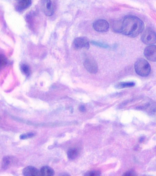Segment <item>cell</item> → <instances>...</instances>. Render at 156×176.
<instances>
[{"mask_svg": "<svg viewBox=\"0 0 156 176\" xmlns=\"http://www.w3.org/2000/svg\"><path fill=\"white\" fill-rule=\"evenodd\" d=\"M16 158L12 156H6L3 158L1 167L4 170H6L16 162Z\"/></svg>", "mask_w": 156, "mask_h": 176, "instance_id": "30bf717a", "label": "cell"}, {"mask_svg": "<svg viewBox=\"0 0 156 176\" xmlns=\"http://www.w3.org/2000/svg\"><path fill=\"white\" fill-rule=\"evenodd\" d=\"M135 85L134 82H122L119 83L117 86L118 88H124L132 87Z\"/></svg>", "mask_w": 156, "mask_h": 176, "instance_id": "9a60e30c", "label": "cell"}, {"mask_svg": "<svg viewBox=\"0 0 156 176\" xmlns=\"http://www.w3.org/2000/svg\"><path fill=\"white\" fill-rule=\"evenodd\" d=\"M41 8L46 16H51L54 14L55 6L51 0H42Z\"/></svg>", "mask_w": 156, "mask_h": 176, "instance_id": "277c9868", "label": "cell"}, {"mask_svg": "<svg viewBox=\"0 0 156 176\" xmlns=\"http://www.w3.org/2000/svg\"><path fill=\"white\" fill-rule=\"evenodd\" d=\"M34 133H27L26 134H22L20 136V139H27L30 138L31 137H34Z\"/></svg>", "mask_w": 156, "mask_h": 176, "instance_id": "ac0fdd59", "label": "cell"}, {"mask_svg": "<svg viewBox=\"0 0 156 176\" xmlns=\"http://www.w3.org/2000/svg\"><path fill=\"white\" fill-rule=\"evenodd\" d=\"M23 175L26 176H41L40 172L34 167L29 166L25 168L22 171Z\"/></svg>", "mask_w": 156, "mask_h": 176, "instance_id": "9c48e42d", "label": "cell"}, {"mask_svg": "<svg viewBox=\"0 0 156 176\" xmlns=\"http://www.w3.org/2000/svg\"><path fill=\"white\" fill-rule=\"evenodd\" d=\"M145 57L152 61H156V45H151L147 47L144 52Z\"/></svg>", "mask_w": 156, "mask_h": 176, "instance_id": "ba28073f", "label": "cell"}, {"mask_svg": "<svg viewBox=\"0 0 156 176\" xmlns=\"http://www.w3.org/2000/svg\"><path fill=\"white\" fill-rule=\"evenodd\" d=\"M141 41L143 43L152 45L156 43V33L152 29H147L141 35Z\"/></svg>", "mask_w": 156, "mask_h": 176, "instance_id": "3957f363", "label": "cell"}, {"mask_svg": "<svg viewBox=\"0 0 156 176\" xmlns=\"http://www.w3.org/2000/svg\"><path fill=\"white\" fill-rule=\"evenodd\" d=\"M84 65L87 71L91 74H95L98 70L97 63L93 58L88 57L85 59Z\"/></svg>", "mask_w": 156, "mask_h": 176, "instance_id": "5b68a950", "label": "cell"}, {"mask_svg": "<svg viewBox=\"0 0 156 176\" xmlns=\"http://www.w3.org/2000/svg\"><path fill=\"white\" fill-rule=\"evenodd\" d=\"M7 64V59L4 56L0 54V69L5 66Z\"/></svg>", "mask_w": 156, "mask_h": 176, "instance_id": "2e32d148", "label": "cell"}, {"mask_svg": "<svg viewBox=\"0 0 156 176\" xmlns=\"http://www.w3.org/2000/svg\"><path fill=\"white\" fill-rule=\"evenodd\" d=\"M101 175V172L97 171H92L87 172L85 175L86 176H97Z\"/></svg>", "mask_w": 156, "mask_h": 176, "instance_id": "e0dca14e", "label": "cell"}, {"mask_svg": "<svg viewBox=\"0 0 156 176\" xmlns=\"http://www.w3.org/2000/svg\"><path fill=\"white\" fill-rule=\"evenodd\" d=\"M134 68L138 75L142 77H146L151 72V66L147 60L144 59H140L135 62Z\"/></svg>", "mask_w": 156, "mask_h": 176, "instance_id": "7a4b0ae2", "label": "cell"}, {"mask_svg": "<svg viewBox=\"0 0 156 176\" xmlns=\"http://www.w3.org/2000/svg\"><path fill=\"white\" fill-rule=\"evenodd\" d=\"M78 151L75 148H72L70 149L67 152V156L68 157L70 160H73L76 159L78 156Z\"/></svg>", "mask_w": 156, "mask_h": 176, "instance_id": "4fadbf2b", "label": "cell"}, {"mask_svg": "<svg viewBox=\"0 0 156 176\" xmlns=\"http://www.w3.org/2000/svg\"><path fill=\"white\" fill-rule=\"evenodd\" d=\"M91 43L93 44L94 45H97V46H98V47H101L105 48H106L109 47V45H107L101 43L96 42V41H91Z\"/></svg>", "mask_w": 156, "mask_h": 176, "instance_id": "d6986e66", "label": "cell"}, {"mask_svg": "<svg viewBox=\"0 0 156 176\" xmlns=\"http://www.w3.org/2000/svg\"><path fill=\"white\" fill-rule=\"evenodd\" d=\"M123 175H124V176H134V175H135V173H134V172L130 171L127 172Z\"/></svg>", "mask_w": 156, "mask_h": 176, "instance_id": "ffe728a7", "label": "cell"}, {"mask_svg": "<svg viewBox=\"0 0 156 176\" xmlns=\"http://www.w3.org/2000/svg\"><path fill=\"white\" fill-rule=\"evenodd\" d=\"M93 27L97 31L104 33L109 30V24L106 20L100 19L95 21L94 23Z\"/></svg>", "mask_w": 156, "mask_h": 176, "instance_id": "8992f818", "label": "cell"}, {"mask_svg": "<svg viewBox=\"0 0 156 176\" xmlns=\"http://www.w3.org/2000/svg\"><path fill=\"white\" fill-rule=\"evenodd\" d=\"M80 110L81 112H85V111H86V109H85V107H84V105H81L80 107Z\"/></svg>", "mask_w": 156, "mask_h": 176, "instance_id": "44dd1931", "label": "cell"}, {"mask_svg": "<svg viewBox=\"0 0 156 176\" xmlns=\"http://www.w3.org/2000/svg\"><path fill=\"white\" fill-rule=\"evenodd\" d=\"M16 8L18 11H23L28 8L31 5V0H15Z\"/></svg>", "mask_w": 156, "mask_h": 176, "instance_id": "8fae6325", "label": "cell"}, {"mask_svg": "<svg viewBox=\"0 0 156 176\" xmlns=\"http://www.w3.org/2000/svg\"><path fill=\"white\" fill-rule=\"evenodd\" d=\"M40 173L42 176H51L54 175L55 172L50 167L44 166L41 169Z\"/></svg>", "mask_w": 156, "mask_h": 176, "instance_id": "7c38bea8", "label": "cell"}, {"mask_svg": "<svg viewBox=\"0 0 156 176\" xmlns=\"http://www.w3.org/2000/svg\"><path fill=\"white\" fill-rule=\"evenodd\" d=\"M74 47L77 49L89 48L90 44L87 38L84 37H77L74 39L73 43Z\"/></svg>", "mask_w": 156, "mask_h": 176, "instance_id": "52a82bcc", "label": "cell"}, {"mask_svg": "<svg viewBox=\"0 0 156 176\" xmlns=\"http://www.w3.org/2000/svg\"><path fill=\"white\" fill-rule=\"evenodd\" d=\"M144 28L143 22L134 16L125 17L122 21L115 23L113 29L115 32L130 37H136L143 31Z\"/></svg>", "mask_w": 156, "mask_h": 176, "instance_id": "6da1fadb", "label": "cell"}, {"mask_svg": "<svg viewBox=\"0 0 156 176\" xmlns=\"http://www.w3.org/2000/svg\"><path fill=\"white\" fill-rule=\"evenodd\" d=\"M21 69L22 73L26 76L27 77L29 76L31 74L30 69L29 66H28L26 64H23L21 65Z\"/></svg>", "mask_w": 156, "mask_h": 176, "instance_id": "5bb4252c", "label": "cell"}]
</instances>
